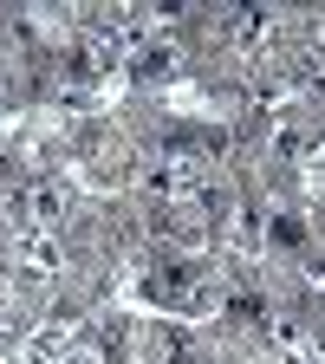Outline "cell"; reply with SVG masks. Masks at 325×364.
Listing matches in <instances>:
<instances>
[{
	"mask_svg": "<svg viewBox=\"0 0 325 364\" xmlns=\"http://www.w3.org/2000/svg\"><path fill=\"white\" fill-rule=\"evenodd\" d=\"M228 241H235L241 254H260L267 247V215L260 208H235L228 215Z\"/></svg>",
	"mask_w": 325,
	"mask_h": 364,
	"instance_id": "obj_1",
	"label": "cell"
},
{
	"mask_svg": "<svg viewBox=\"0 0 325 364\" xmlns=\"http://www.w3.org/2000/svg\"><path fill=\"white\" fill-rule=\"evenodd\" d=\"M20 260H26V273H53V267H59V241L26 235V241H20Z\"/></svg>",
	"mask_w": 325,
	"mask_h": 364,
	"instance_id": "obj_4",
	"label": "cell"
},
{
	"mask_svg": "<svg viewBox=\"0 0 325 364\" xmlns=\"http://www.w3.org/2000/svg\"><path fill=\"white\" fill-rule=\"evenodd\" d=\"M267 241L299 247V241H306V221H299V215H273V221H267Z\"/></svg>",
	"mask_w": 325,
	"mask_h": 364,
	"instance_id": "obj_5",
	"label": "cell"
},
{
	"mask_svg": "<svg viewBox=\"0 0 325 364\" xmlns=\"http://www.w3.org/2000/svg\"><path fill=\"white\" fill-rule=\"evenodd\" d=\"M14 208H20V215H26V221H46V228H53V221H59V215H65V196H59V189H53V182H39V189H26V196H20V202H14Z\"/></svg>",
	"mask_w": 325,
	"mask_h": 364,
	"instance_id": "obj_2",
	"label": "cell"
},
{
	"mask_svg": "<svg viewBox=\"0 0 325 364\" xmlns=\"http://www.w3.org/2000/svg\"><path fill=\"white\" fill-rule=\"evenodd\" d=\"M312 280H325V260H312Z\"/></svg>",
	"mask_w": 325,
	"mask_h": 364,
	"instance_id": "obj_7",
	"label": "cell"
},
{
	"mask_svg": "<svg viewBox=\"0 0 325 364\" xmlns=\"http://www.w3.org/2000/svg\"><path fill=\"white\" fill-rule=\"evenodd\" d=\"M228 312H235V318H260L267 299H260V293H235V299H228Z\"/></svg>",
	"mask_w": 325,
	"mask_h": 364,
	"instance_id": "obj_6",
	"label": "cell"
},
{
	"mask_svg": "<svg viewBox=\"0 0 325 364\" xmlns=\"http://www.w3.org/2000/svg\"><path fill=\"white\" fill-rule=\"evenodd\" d=\"M130 72H137V78H169V72H176V46H163V39L137 46V53H130Z\"/></svg>",
	"mask_w": 325,
	"mask_h": 364,
	"instance_id": "obj_3",
	"label": "cell"
}]
</instances>
